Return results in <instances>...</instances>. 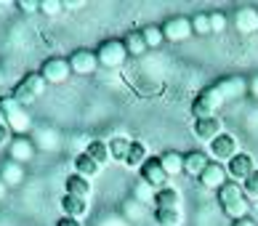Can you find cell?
Here are the masks:
<instances>
[{"label": "cell", "mask_w": 258, "mask_h": 226, "mask_svg": "<svg viewBox=\"0 0 258 226\" xmlns=\"http://www.w3.org/2000/svg\"><path fill=\"white\" fill-rule=\"evenodd\" d=\"M216 200H218V208H221L232 221L250 215V200H247L242 186L234 184V181H226L221 189L216 192Z\"/></svg>", "instance_id": "obj_1"}, {"label": "cell", "mask_w": 258, "mask_h": 226, "mask_svg": "<svg viewBox=\"0 0 258 226\" xmlns=\"http://www.w3.org/2000/svg\"><path fill=\"white\" fill-rule=\"evenodd\" d=\"M0 120L8 125V130L16 136H24L32 128V117L27 107H22L14 96H0Z\"/></svg>", "instance_id": "obj_2"}, {"label": "cell", "mask_w": 258, "mask_h": 226, "mask_svg": "<svg viewBox=\"0 0 258 226\" xmlns=\"http://www.w3.org/2000/svg\"><path fill=\"white\" fill-rule=\"evenodd\" d=\"M224 104H226L224 91L218 88V83H213V86L203 88V91L195 96V101H192V115H195V120H197V117H213V115H218V109H221Z\"/></svg>", "instance_id": "obj_3"}, {"label": "cell", "mask_w": 258, "mask_h": 226, "mask_svg": "<svg viewBox=\"0 0 258 226\" xmlns=\"http://www.w3.org/2000/svg\"><path fill=\"white\" fill-rule=\"evenodd\" d=\"M45 88H48V83L43 80V74H40V72H30V74H24V78L14 86L11 96H14L22 107H30V104H35V101L43 96Z\"/></svg>", "instance_id": "obj_4"}, {"label": "cell", "mask_w": 258, "mask_h": 226, "mask_svg": "<svg viewBox=\"0 0 258 226\" xmlns=\"http://www.w3.org/2000/svg\"><path fill=\"white\" fill-rule=\"evenodd\" d=\"M96 59H99V67H107V69L122 67L125 59H128L125 43H122V40H104L96 48Z\"/></svg>", "instance_id": "obj_5"}, {"label": "cell", "mask_w": 258, "mask_h": 226, "mask_svg": "<svg viewBox=\"0 0 258 226\" xmlns=\"http://www.w3.org/2000/svg\"><path fill=\"white\" fill-rule=\"evenodd\" d=\"M139 178H141V184H147L152 192H160V189H165L168 181H170V176L165 173V168H162L160 163V157H149L144 165H141V171H139Z\"/></svg>", "instance_id": "obj_6"}, {"label": "cell", "mask_w": 258, "mask_h": 226, "mask_svg": "<svg viewBox=\"0 0 258 226\" xmlns=\"http://www.w3.org/2000/svg\"><path fill=\"white\" fill-rule=\"evenodd\" d=\"M208 155H210L213 163H224L226 165L232 157L240 155V141H237V136H232V133H221L216 141L208 144Z\"/></svg>", "instance_id": "obj_7"}, {"label": "cell", "mask_w": 258, "mask_h": 226, "mask_svg": "<svg viewBox=\"0 0 258 226\" xmlns=\"http://www.w3.org/2000/svg\"><path fill=\"white\" fill-rule=\"evenodd\" d=\"M40 74L48 86H61L72 78V69H70V59H61V56H51V59L43 61Z\"/></svg>", "instance_id": "obj_8"}, {"label": "cell", "mask_w": 258, "mask_h": 226, "mask_svg": "<svg viewBox=\"0 0 258 226\" xmlns=\"http://www.w3.org/2000/svg\"><path fill=\"white\" fill-rule=\"evenodd\" d=\"M162 35H165L168 43H184L189 40L192 32V19L189 16H170L165 24H162Z\"/></svg>", "instance_id": "obj_9"}, {"label": "cell", "mask_w": 258, "mask_h": 226, "mask_svg": "<svg viewBox=\"0 0 258 226\" xmlns=\"http://www.w3.org/2000/svg\"><path fill=\"white\" fill-rule=\"evenodd\" d=\"M255 171V160L250 157V155H245V152H240L237 157H232L226 163V176H229V181H234V184H245L247 181V176H250Z\"/></svg>", "instance_id": "obj_10"}, {"label": "cell", "mask_w": 258, "mask_h": 226, "mask_svg": "<svg viewBox=\"0 0 258 226\" xmlns=\"http://www.w3.org/2000/svg\"><path fill=\"white\" fill-rule=\"evenodd\" d=\"M70 69L72 74H93L99 69V59H96V51H88V48H78L72 51L70 56Z\"/></svg>", "instance_id": "obj_11"}, {"label": "cell", "mask_w": 258, "mask_h": 226, "mask_svg": "<svg viewBox=\"0 0 258 226\" xmlns=\"http://www.w3.org/2000/svg\"><path fill=\"white\" fill-rule=\"evenodd\" d=\"M221 133H224V122H221L218 115H213V117H197L195 120V136L200 141H205V144L216 141Z\"/></svg>", "instance_id": "obj_12"}, {"label": "cell", "mask_w": 258, "mask_h": 226, "mask_svg": "<svg viewBox=\"0 0 258 226\" xmlns=\"http://www.w3.org/2000/svg\"><path fill=\"white\" fill-rule=\"evenodd\" d=\"M200 181V186L203 189H210V192H218L221 186L229 181V176H226V165H221V163H210L205 171H203V176L197 178Z\"/></svg>", "instance_id": "obj_13"}, {"label": "cell", "mask_w": 258, "mask_h": 226, "mask_svg": "<svg viewBox=\"0 0 258 226\" xmlns=\"http://www.w3.org/2000/svg\"><path fill=\"white\" fill-rule=\"evenodd\" d=\"M234 30L240 35H255L258 32V11L253 6H240L234 11Z\"/></svg>", "instance_id": "obj_14"}, {"label": "cell", "mask_w": 258, "mask_h": 226, "mask_svg": "<svg viewBox=\"0 0 258 226\" xmlns=\"http://www.w3.org/2000/svg\"><path fill=\"white\" fill-rule=\"evenodd\" d=\"M8 157L19 165L30 163V160L35 157V141H30L27 136H14L11 144H8Z\"/></svg>", "instance_id": "obj_15"}, {"label": "cell", "mask_w": 258, "mask_h": 226, "mask_svg": "<svg viewBox=\"0 0 258 226\" xmlns=\"http://www.w3.org/2000/svg\"><path fill=\"white\" fill-rule=\"evenodd\" d=\"M210 163H213V160H210L208 152H203V149H192V152L184 155V176L200 178V176H203V171H205Z\"/></svg>", "instance_id": "obj_16"}, {"label": "cell", "mask_w": 258, "mask_h": 226, "mask_svg": "<svg viewBox=\"0 0 258 226\" xmlns=\"http://www.w3.org/2000/svg\"><path fill=\"white\" fill-rule=\"evenodd\" d=\"M91 205L88 200H80V197H72V194H64L61 197V213L67 218H75V221H83L85 215H88Z\"/></svg>", "instance_id": "obj_17"}, {"label": "cell", "mask_w": 258, "mask_h": 226, "mask_svg": "<svg viewBox=\"0 0 258 226\" xmlns=\"http://www.w3.org/2000/svg\"><path fill=\"white\" fill-rule=\"evenodd\" d=\"M155 210H181V192L173 189V186H165V189L155 192Z\"/></svg>", "instance_id": "obj_18"}, {"label": "cell", "mask_w": 258, "mask_h": 226, "mask_svg": "<svg viewBox=\"0 0 258 226\" xmlns=\"http://www.w3.org/2000/svg\"><path fill=\"white\" fill-rule=\"evenodd\" d=\"M64 194H72V197H80V200H91V194H93V186L88 178H83L78 173H72V176H67V181H64Z\"/></svg>", "instance_id": "obj_19"}, {"label": "cell", "mask_w": 258, "mask_h": 226, "mask_svg": "<svg viewBox=\"0 0 258 226\" xmlns=\"http://www.w3.org/2000/svg\"><path fill=\"white\" fill-rule=\"evenodd\" d=\"M0 181H3L8 189H11V186H19L24 181V165L14 163V160H6V163L0 165Z\"/></svg>", "instance_id": "obj_20"}, {"label": "cell", "mask_w": 258, "mask_h": 226, "mask_svg": "<svg viewBox=\"0 0 258 226\" xmlns=\"http://www.w3.org/2000/svg\"><path fill=\"white\" fill-rule=\"evenodd\" d=\"M218 88L224 91V96L226 101H232V99H242L245 93H247V80L245 78H224V80H218Z\"/></svg>", "instance_id": "obj_21"}, {"label": "cell", "mask_w": 258, "mask_h": 226, "mask_svg": "<svg viewBox=\"0 0 258 226\" xmlns=\"http://www.w3.org/2000/svg\"><path fill=\"white\" fill-rule=\"evenodd\" d=\"M160 163H162V168H165V173L170 178L184 173V155L176 152V149H165V152L160 155Z\"/></svg>", "instance_id": "obj_22"}, {"label": "cell", "mask_w": 258, "mask_h": 226, "mask_svg": "<svg viewBox=\"0 0 258 226\" xmlns=\"http://www.w3.org/2000/svg\"><path fill=\"white\" fill-rule=\"evenodd\" d=\"M85 155H88V157H93V160H96V163H99L101 168L112 163L109 144H107L104 138H93V141H88V144H85Z\"/></svg>", "instance_id": "obj_23"}, {"label": "cell", "mask_w": 258, "mask_h": 226, "mask_svg": "<svg viewBox=\"0 0 258 226\" xmlns=\"http://www.w3.org/2000/svg\"><path fill=\"white\" fill-rule=\"evenodd\" d=\"M75 173L91 181V178H96V176L101 173V165H99L93 157H88L85 152H80L78 157H75Z\"/></svg>", "instance_id": "obj_24"}, {"label": "cell", "mask_w": 258, "mask_h": 226, "mask_svg": "<svg viewBox=\"0 0 258 226\" xmlns=\"http://www.w3.org/2000/svg\"><path fill=\"white\" fill-rule=\"evenodd\" d=\"M147 160H149L147 146L141 144V141H131V149H128V157H125V168H131V171H141V165H144Z\"/></svg>", "instance_id": "obj_25"}, {"label": "cell", "mask_w": 258, "mask_h": 226, "mask_svg": "<svg viewBox=\"0 0 258 226\" xmlns=\"http://www.w3.org/2000/svg\"><path fill=\"white\" fill-rule=\"evenodd\" d=\"M122 43H125L128 56H144V53H147V43H144V35H141V30L128 32L125 37H122Z\"/></svg>", "instance_id": "obj_26"}, {"label": "cell", "mask_w": 258, "mask_h": 226, "mask_svg": "<svg viewBox=\"0 0 258 226\" xmlns=\"http://www.w3.org/2000/svg\"><path fill=\"white\" fill-rule=\"evenodd\" d=\"M109 144V155L112 160H117V163H125V157H128V149H131V141L128 138H122V136H114L107 141Z\"/></svg>", "instance_id": "obj_27"}, {"label": "cell", "mask_w": 258, "mask_h": 226, "mask_svg": "<svg viewBox=\"0 0 258 226\" xmlns=\"http://www.w3.org/2000/svg\"><path fill=\"white\" fill-rule=\"evenodd\" d=\"M141 35H144V43H147V48H160V45L165 43V35H162V27H157V24H147L144 30H141Z\"/></svg>", "instance_id": "obj_28"}, {"label": "cell", "mask_w": 258, "mask_h": 226, "mask_svg": "<svg viewBox=\"0 0 258 226\" xmlns=\"http://www.w3.org/2000/svg\"><path fill=\"white\" fill-rule=\"evenodd\" d=\"M184 213L181 210H155V223L157 226H181Z\"/></svg>", "instance_id": "obj_29"}, {"label": "cell", "mask_w": 258, "mask_h": 226, "mask_svg": "<svg viewBox=\"0 0 258 226\" xmlns=\"http://www.w3.org/2000/svg\"><path fill=\"white\" fill-rule=\"evenodd\" d=\"M192 32L195 35H210V14H195L192 16Z\"/></svg>", "instance_id": "obj_30"}, {"label": "cell", "mask_w": 258, "mask_h": 226, "mask_svg": "<svg viewBox=\"0 0 258 226\" xmlns=\"http://www.w3.org/2000/svg\"><path fill=\"white\" fill-rule=\"evenodd\" d=\"M242 189H245V194H247V200H258V168L247 176V181L242 184Z\"/></svg>", "instance_id": "obj_31"}, {"label": "cell", "mask_w": 258, "mask_h": 226, "mask_svg": "<svg viewBox=\"0 0 258 226\" xmlns=\"http://www.w3.org/2000/svg\"><path fill=\"white\" fill-rule=\"evenodd\" d=\"M229 27V19H226V14H221V11H213L210 14V32H224Z\"/></svg>", "instance_id": "obj_32"}, {"label": "cell", "mask_w": 258, "mask_h": 226, "mask_svg": "<svg viewBox=\"0 0 258 226\" xmlns=\"http://www.w3.org/2000/svg\"><path fill=\"white\" fill-rule=\"evenodd\" d=\"M61 8H64V3H59V0H40V11L48 16H56Z\"/></svg>", "instance_id": "obj_33"}, {"label": "cell", "mask_w": 258, "mask_h": 226, "mask_svg": "<svg viewBox=\"0 0 258 226\" xmlns=\"http://www.w3.org/2000/svg\"><path fill=\"white\" fill-rule=\"evenodd\" d=\"M19 11H27V14H32V11H40V0H19Z\"/></svg>", "instance_id": "obj_34"}, {"label": "cell", "mask_w": 258, "mask_h": 226, "mask_svg": "<svg viewBox=\"0 0 258 226\" xmlns=\"http://www.w3.org/2000/svg\"><path fill=\"white\" fill-rule=\"evenodd\" d=\"M11 136H14V133H11V130H8V125H6V122L0 120V149L11 144Z\"/></svg>", "instance_id": "obj_35"}, {"label": "cell", "mask_w": 258, "mask_h": 226, "mask_svg": "<svg viewBox=\"0 0 258 226\" xmlns=\"http://www.w3.org/2000/svg\"><path fill=\"white\" fill-rule=\"evenodd\" d=\"M232 226H255V221L250 218V215H245V218H237V221H232Z\"/></svg>", "instance_id": "obj_36"}, {"label": "cell", "mask_w": 258, "mask_h": 226, "mask_svg": "<svg viewBox=\"0 0 258 226\" xmlns=\"http://www.w3.org/2000/svg\"><path fill=\"white\" fill-rule=\"evenodd\" d=\"M56 226H83V223H80V221H75V218H67V215H61Z\"/></svg>", "instance_id": "obj_37"}, {"label": "cell", "mask_w": 258, "mask_h": 226, "mask_svg": "<svg viewBox=\"0 0 258 226\" xmlns=\"http://www.w3.org/2000/svg\"><path fill=\"white\" fill-rule=\"evenodd\" d=\"M247 91H253V93H258V78H255L253 83H247Z\"/></svg>", "instance_id": "obj_38"}, {"label": "cell", "mask_w": 258, "mask_h": 226, "mask_svg": "<svg viewBox=\"0 0 258 226\" xmlns=\"http://www.w3.org/2000/svg\"><path fill=\"white\" fill-rule=\"evenodd\" d=\"M6 192H8V186H6L3 181H0V202H3V197H6Z\"/></svg>", "instance_id": "obj_39"}]
</instances>
